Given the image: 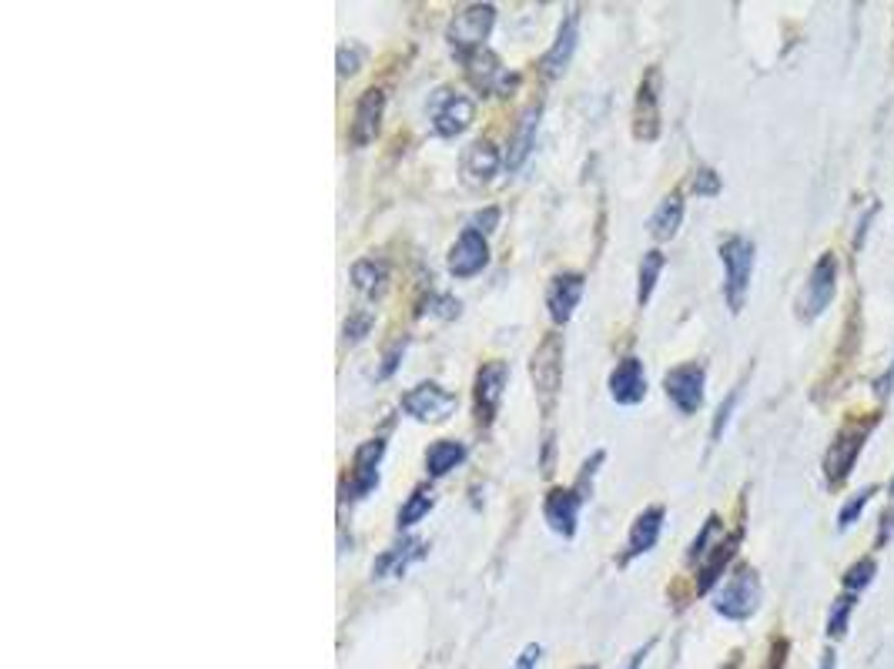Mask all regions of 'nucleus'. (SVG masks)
Here are the masks:
<instances>
[{
    "mask_svg": "<svg viewBox=\"0 0 894 669\" xmlns=\"http://www.w3.org/2000/svg\"><path fill=\"white\" fill-rule=\"evenodd\" d=\"M891 535H894V509L887 505V509L881 512V519H877V539H874V549H884V545L891 542Z\"/></svg>",
    "mask_w": 894,
    "mask_h": 669,
    "instance_id": "nucleus-42",
    "label": "nucleus"
},
{
    "mask_svg": "<svg viewBox=\"0 0 894 669\" xmlns=\"http://www.w3.org/2000/svg\"><path fill=\"white\" fill-rule=\"evenodd\" d=\"M817 669H837V656H834L831 649H824V652H821V666H817Z\"/></svg>",
    "mask_w": 894,
    "mask_h": 669,
    "instance_id": "nucleus-46",
    "label": "nucleus"
},
{
    "mask_svg": "<svg viewBox=\"0 0 894 669\" xmlns=\"http://www.w3.org/2000/svg\"><path fill=\"white\" fill-rule=\"evenodd\" d=\"M563 355H567L563 335L550 332V335H543V342L537 345V352L530 358V378H533V388L543 399L547 412H550V405L560 392V382H563Z\"/></svg>",
    "mask_w": 894,
    "mask_h": 669,
    "instance_id": "nucleus-6",
    "label": "nucleus"
},
{
    "mask_svg": "<svg viewBox=\"0 0 894 669\" xmlns=\"http://www.w3.org/2000/svg\"><path fill=\"white\" fill-rule=\"evenodd\" d=\"M456 405H460L456 392L442 388L435 382H422V385H415V388H409L402 395V412L412 415L415 422H432V425L450 419L456 412Z\"/></svg>",
    "mask_w": 894,
    "mask_h": 669,
    "instance_id": "nucleus-10",
    "label": "nucleus"
},
{
    "mask_svg": "<svg viewBox=\"0 0 894 669\" xmlns=\"http://www.w3.org/2000/svg\"><path fill=\"white\" fill-rule=\"evenodd\" d=\"M493 24H497V8L493 4H470L450 21V28H445V41H450V48L463 61L466 55L487 48V38L493 35Z\"/></svg>",
    "mask_w": 894,
    "mask_h": 669,
    "instance_id": "nucleus-5",
    "label": "nucleus"
},
{
    "mask_svg": "<svg viewBox=\"0 0 894 669\" xmlns=\"http://www.w3.org/2000/svg\"><path fill=\"white\" fill-rule=\"evenodd\" d=\"M633 138L657 141L660 138V68H650L640 78L633 101Z\"/></svg>",
    "mask_w": 894,
    "mask_h": 669,
    "instance_id": "nucleus-13",
    "label": "nucleus"
},
{
    "mask_svg": "<svg viewBox=\"0 0 894 669\" xmlns=\"http://www.w3.org/2000/svg\"><path fill=\"white\" fill-rule=\"evenodd\" d=\"M580 669H597V666H580Z\"/></svg>",
    "mask_w": 894,
    "mask_h": 669,
    "instance_id": "nucleus-49",
    "label": "nucleus"
},
{
    "mask_svg": "<svg viewBox=\"0 0 894 669\" xmlns=\"http://www.w3.org/2000/svg\"><path fill=\"white\" fill-rule=\"evenodd\" d=\"M577 45H580V11L570 8L567 18L560 21V31H557L553 48H550V51L543 55V61H540V75H543L547 81L560 78V75L570 68V61H573V55H577Z\"/></svg>",
    "mask_w": 894,
    "mask_h": 669,
    "instance_id": "nucleus-17",
    "label": "nucleus"
},
{
    "mask_svg": "<svg viewBox=\"0 0 894 669\" xmlns=\"http://www.w3.org/2000/svg\"><path fill=\"white\" fill-rule=\"evenodd\" d=\"M432 505H435V492H432V485H415L412 495L402 502V509H399V515H395V525H399V529H412L415 522H422V519L432 512Z\"/></svg>",
    "mask_w": 894,
    "mask_h": 669,
    "instance_id": "nucleus-27",
    "label": "nucleus"
},
{
    "mask_svg": "<svg viewBox=\"0 0 894 669\" xmlns=\"http://www.w3.org/2000/svg\"><path fill=\"white\" fill-rule=\"evenodd\" d=\"M510 382V365L503 358H493V362H483L480 372H477V382H473V415H477V425L480 429H490L497 412H500V399H503V388Z\"/></svg>",
    "mask_w": 894,
    "mask_h": 669,
    "instance_id": "nucleus-8",
    "label": "nucleus"
},
{
    "mask_svg": "<svg viewBox=\"0 0 894 669\" xmlns=\"http://www.w3.org/2000/svg\"><path fill=\"white\" fill-rule=\"evenodd\" d=\"M463 68H466V78L477 91L483 95H513L517 85H520V75H510L503 68V61L490 51V48H480L473 55L463 58Z\"/></svg>",
    "mask_w": 894,
    "mask_h": 669,
    "instance_id": "nucleus-11",
    "label": "nucleus"
},
{
    "mask_svg": "<svg viewBox=\"0 0 894 669\" xmlns=\"http://www.w3.org/2000/svg\"><path fill=\"white\" fill-rule=\"evenodd\" d=\"M740 662H744V652L737 649V652H730V659H727V662H724L720 669H740Z\"/></svg>",
    "mask_w": 894,
    "mask_h": 669,
    "instance_id": "nucleus-47",
    "label": "nucleus"
},
{
    "mask_svg": "<svg viewBox=\"0 0 894 669\" xmlns=\"http://www.w3.org/2000/svg\"><path fill=\"white\" fill-rule=\"evenodd\" d=\"M358 65H362V51L355 45H342L338 48V75L352 78V75H358Z\"/></svg>",
    "mask_w": 894,
    "mask_h": 669,
    "instance_id": "nucleus-38",
    "label": "nucleus"
},
{
    "mask_svg": "<svg viewBox=\"0 0 894 669\" xmlns=\"http://www.w3.org/2000/svg\"><path fill=\"white\" fill-rule=\"evenodd\" d=\"M680 222H684V195L680 191H670L657 205V211L650 215V235L657 242H670L680 232Z\"/></svg>",
    "mask_w": 894,
    "mask_h": 669,
    "instance_id": "nucleus-26",
    "label": "nucleus"
},
{
    "mask_svg": "<svg viewBox=\"0 0 894 669\" xmlns=\"http://www.w3.org/2000/svg\"><path fill=\"white\" fill-rule=\"evenodd\" d=\"M837 278H841V262L834 252H824L814 262V268L797 295V318L800 322H814L831 308V302L837 298Z\"/></svg>",
    "mask_w": 894,
    "mask_h": 669,
    "instance_id": "nucleus-4",
    "label": "nucleus"
},
{
    "mask_svg": "<svg viewBox=\"0 0 894 669\" xmlns=\"http://www.w3.org/2000/svg\"><path fill=\"white\" fill-rule=\"evenodd\" d=\"M664 519H667V509L664 505H650V509H644L637 519H633V525H630V532H627V542H623V552H620V565H630L633 559H640V555H647L654 545H657V539H660V532H664Z\"/></svg>",
    "mask_w": 894,
    "mask_h": 669,
    "instance_id": "nucleus-19",
    "label": "nucleus"
},
{
    "mask_svg": "<svg viewBox=\"0 0 894 669\" xmlns=\"http://www.w3.org/2000/svg\"><path fill=\"white\" fill-rule=\"evenodd\" d=\"M429 115H432V131L439 138H460L473 128L477 121V101L460 95V91H450V88H439L432 95V105H429Z\"/></svg>",
    "mask_w": 894,
    "mask_h": 669,
    "instance_id": "nucleus-7",
    "label": "nucleus"
},
{
    "mask_svg": "<svg viewBox=\"0 0 894 669\" xmlns=\"http://www.w3.org/2000/svg\"><path fill=\"white\" fill-rule=\"evenodd\" d=\"M754 262H757V248L750 238L744 235H727L720 242V265H724V298L727 308L737 315L747 302L750 292V275H754Z\"/></svg>",
    "mask_w": 894,
    "mask_h": 669,
    "instance_id": "nucleus-1",
    "label": "nucleus"
},
{
    "mask_svg": "<svg viewBox=\"0 0 894 669\" xmlns=\"http://www.w3.org/2000/svg\"><path fill=\"white\" fill-rule=\"evenodd\" d=\"M724 529V522H720V515L717 512H710L707 515V522H704V529L697 532V539L690 542V552H687V562H704V555L710 552V542H714V535Z\"/></svg>",
    "mask_w": 894,
    "mask_h": 669,
    "instance_id": "nucleus-32",
    "label": "nucleus"
},
{
    "mask_svg": "<svg viewBox=\"0 0 894 669\" xmlns=\"http://www.w3.org/2000/svg\"><path fill=\"white\" fill-rule=\"evenodd\" d=\"M540 659H543V646H540V642H530V646H523V652L517 656V666H513V669H537Z\"/></svg>",
    "mask_w": 894,
    "mask_h": 669,
    "instance_id": "nucleus-43",
    "label": "nucleus"
},
{
    "mask_svg": "<svg viewBox=\"0 0 894 669\" xmlns=\"http://www.w3.org/2000/svg\"><path fill=\"white\" fill-rule=\"evenodd\" d=\"M737 399H740V385L724 399V405L717 409V419H714V429H710V442H720V435H724V429H727V422H730V415H734V409H737Z\"/></svg>",
    "mask_w": 894,
    "mask_h": 669,
    "instance_id": "nucleus-34",
    "label": "nucleus"
},
{
    "mask_svg": "<svg viewBox=\"0 0 894 669\" xmlns=\"http://www.w3.org/2000/svg\"><path fill=\"white\" fill-rule=\"evenodd\" d=\"M857 606V596L854 592H844L834 599L831 612H827V639H844L847 636V622H851V612Z\"/></svg>",
    "mask_w": 894,
    "mask_h": 669,
    "instance_id": "nucleus-30",
    "label": "nucleus"
},
{
    "mask_svg": "<svg viewBox=\"0 0 894 669\" xmlns=\"http://www.w3.org/2000/svg\"><path fill=\"white\" fill-rule=\"evenodd\" d=\"M540 118H543V108H540L537 101L520 115L517 131H513V138H510V148H507V155H503V168H507V171H520V168L527 165V158L533 155V148H537V131H540Z\"/></svg>",
    "mask_w": 894,
    "mask_h": 669,
    "instance_id": "nucleus-22",
    "label": "nucleus"
},
{
    "mask_svg": "<svg viewBox=\"0 0 894 669\" xmlns=\"http://www.w3.org/2000/svg\"><path fill=\"white\" fill-rule=\"evenodd\" d=\"M466 462V445L456 442V439H439L425 449V472L432 479H442V475H450L456 465Z\"/></svg>",
    "mask_w": 894,
    "mask_h": 669,
    "instance_id": "nucleus-25",
    "label": "nucleus"
},
{
    "mask_svg": "<svg viewBox=\"0 0 894 669\" xmlns=\"http://www.w3.org/2000/svg\"><path fill=\"white\" fill-rule=\"evenodd\" d=\"M694 191L704 195V198L720 195V175H717L714 168H697V175H694Z\"/></svg>",
    "mask_w": 894,
    "mask_h": 669,
    "instance_id": "nucleus-36",
    "label": "nucleus"
},
{
    "mask_svg": "<svg viewBox=\"0 0 894 669\" xmlns=\"http://www.w3.org/2000/svg\"><path fill=\"white\" fill-rule=\"evenodd\" d=\"M891 385H894V368H887V372H884V378H877V385H874V388H877V395L884 399V395L891 392Z\"/></svg>",
    "mask_w": 894,
    "mask_h": 669,
    "instance_id": "nucleus-45",
    "label": "nucleus"
},
{
    "mask_svg": "<svg viewBox=\"0 0 894 669\" xmlns=\"http://www.w3.org/2000/svg\"><path fill=\"white\" fill-rule=\"evenodd\" d=\"M664 265H667V258H664L660 248H650V252L644 255L640 272H637V305H640V308L650 302V295H654V288H657V278H660V272H664Z\"/></svg>",
    "mask_w": 894,
    "mask_h": 669,
    "instance_id": "nucleus-28",
    "label": "nucleus"
},
{
    "mask_svg": "<svg viewBox=\"0 0 894 669\" xmlns=\"http://www.w3.org/2000/svg\"><path fill=\"white\" fill-rule=\"evenodd\" d=\"M385 455V439H369L355 449L352 465H348V482H345V502H358L365 499L375 485H379V465Z\"/></svg>",
    "mask_w": 894,
    "mask_h": 669,
    "instance_id": "nucleus-12",
    "label": "nucleus"
},
{
    "mask_svg": "<svg viewBox=\"0 0 894 669\" xmlns=\"http://www.w3.org/2000/svg\"><path fill=\"white\" fill-rule=\"evenodd\" d=\"M385 278H389V268H385V262H379V258H358L355 265H352V285L358 288V292H379L382 285H385Z\"/></svg>",
    "mask_w": 894,
    "mask_h": 669,
    "instance_id": "nucleus-29",
    "label": "nucleus"
},
{
    "mask_svg": "<svg viewBox=\"0 0 894 669\" xmlns=\"http://www.w3.org/2000/svg\"><path fill=\"white\" fill-rule=\"evenodd\" d=\"M877 492V485H867V489H861L857 495H851L847 502H844V509L837 512V529L844 532V529H851L857 519H861V512H864V505L871 502V495Z\"/></svg>",
    "mask_w": 894,
    "mask_h": 669,
    "instance_id": "nucleus-33",
    "label": "nucleus"
},
{
    "mask_svg": "<svg viewBox=\"0 0 894 669\" xmlns=\"http://www.w3.org/2000/svg\"><path fill=\"white\" fill-rule=\"evenodd\" d=\"M887 492H891V499H894V475H891V485H887Z\"/></svg>",
    "mask_w": 894,
    "mask_h": 669,
    "instance_id": "nucleus-48",
    "label": "nucleus"
},
{
    "mask_svg": "<svg viewBox=\"0 0 894 669\" xmlns=\"http://www.w3.org/2000/svg\"><path fill=\"white\" fill-rule=\"evenodd\" d=\"M760 609V575L754 565H737L734 572H727L724 586L714 596V612L730 619V622H744Z\"/></svg>",
    "mask_w": 894,
    "mask_h": 669,
    "instance_id": "nucleus-3",
    "label": "nucleus"
},
{
    "mask_svg": "<svg viewBox=\"0 0 894 669\" xmlns=\"http://www.w3.org/2000/svg\"><path fill=\"white\" fill-rule=\"evenodd\" d=\"M654 646H657V639H650L647 646H640V649H637V652L630 656V662H627V669H640V666H644V659L650 656V649H654Z\"/></svg>",
    "mask_w": 894,
    "mask_h": 669,
    "instance_id": "nucleus-44",
    "label": "nucleus"
},
{
    "mask_svg": "<svg viewBox=\"0 0 894 669\" xmlns=\"http://www.w3.org/2000/svg\"><path fill=\"white\" fill-rule=\"evenodd\" d=\"M382 115H385V91H382V88H369V91H362L358 101H355V108H352L348 141H352L355 148L372 145L375 135H379Z\"/></svg>",
    "mask_w": 894,
    "mask_h": 669,
    "instance_id": "nucleus-16",
    "label": "nucleus"
},
{
    "mask_svg": "<svg viewBox=\"0 0 894 669\" xmlns=\"http://www.w3.org/2000/svg\"><path fill=\"white\" fill-rule=\"evenodd\" d=\"M583 288H587V278L580 272H560L550 278L547 285V312L553 318V325H567L583 298Z\"/></svg>",
    "mask_w": 894,
    "mask_h": 669,
    "instance_id": "nucleus-20",
    "label": "nucleus"
},
{
    "mask_svg": "<svg viewBox=\"0 0 894 669\" xmlns=\"http://www.w3.org/2000/svg\"><path fill=\"white\" fill-rule=\"evenodd\" d=\"M425 555V542H419V539H405L402 545H392V549H385L379 559H375V565H372V575L375 579H385V575H402L415 559H422Z\"/></svg>",
    "mask_w": 894,
    "mask_h": 669,
    "instance_id": "nucleus-24",
    "label": "nucleus"
},
{
    "mask_svg": "<svg viewBox=\"0 0 894 669\" xmlns=\"http://www.w3.org/2000/svg\"><path fill=\"white\" fill-rule=\"evenodd\" d=\"M583 495L570 485V489H563V485H553L550 492H547V499H543V519H547V525L557 532V535H563V539H573L577 535V522H580V509H583Z\"/></svg>",
    "mask_w": 894,
    "mask_h": 669,
    "instance_id": "nucleus-15",
    "label": "nucleus"
},
{
    "mask_svg": "<svg viewBox=\"0 0 894 669\" xmlns=\"http://www.w3.org/2000/svg\"><path fill=\"white\" fill-rule=\"evenodd\" d=\"M369 328H372V315L369 312H355V315H348V322H345V342H362L365 335H369Z\"/></svg>",
    "mask_w": 894,
    "mask_h": 669,
    "instance_id": "nucleus-37",
    "label": "nucleus"
},
{
    "mask_svg": "<svg viewBox=\"0 0 894 669\" xmlns=\"http://www.w3.org/2000/svg\"><path fill=\"white\" fill-rule=\"evenodd\" d=\"M787 662V639L784 636H774L770 639V652H767V662L760 669H784Z\"/></svg>",
    "mask_w": 894,
    "mask_h": 669,
    "instance_id": "nucleus-41",
    "label": "nucleus"
},
{
    "mask_svg": "<svg viewBox=\"0 0 894 669\" xmlns=\"http://www.w3.org/2000/svg\"><path fill=\"white\" fill-rule=\"evenodd\" d=\"M664 392L680 415H694L707 395V368L700 362H684L664 375Z\"/></svg>",
    "mask_w": 894,
    "mask_h": 669,
    "instance_id": "nucleus-9",
    "label": "nucleus"
},
{
    "mask_svg": "<svg viewBox=\"0 0 894 669\" xmlns=\"http://www.w3.org/2000/svg\"><path fill=\"white\" fill-rule=\"evenodd\" d=\"M500 168H503V155L490 138H480L463 151V181L470 188H487Z\"/></svg>",
    "mask_w": 894,
    "mask_h": 669,
    "instance_id": "nucleus-21",
    "label": "nucleus"
},
{
    "mask_svg": "<svg viewBox=\"0 0 894 669\" xmlns=\"http://www.w3.org/2000/svg\"><path fill=\"white\" fill-rule=\"evenodd\" d=\"M490 265V242L477 228H463L456 245L450 248V275L453 278H477Z\"/></svg>",
    "mask_w": 894,
    "mask_h": 669,
    "instance_id": "nucleus-14",
    "label": "nucleus"
},
{
    "mask_svg": "<svg viewBox=\"0 0 894 669\" xmlns=\"http://www.w3.org/2000/svg\"><path fill=\"white\" fill-rule=\"evenodd\" d=\"M497 225H500V208H483V211H477L473 215V222H470V228H477V232H483V235H490V232H497Z\"/></svg>",
    "mask_w": 894,
    "mask_h": 669,
    "instance_id": "nucleus-40",
    "label": "nucleus"
},
{
    "mask_svg": "<svg viewBox=\"0 0 894 669\" xmlns=\"http://www.w3.org/2000/svg\"><path fill=\"white\" fill-rule=\"evenodd\" d=\"M740 539H744V529H737L734 535H727V539H720L707 555H704V562H700V569H697V592L704 596V592H710L717 582H720V575L727 572V565H730V559L737 555V545H740Z\"/></svg>",
    "mask_w": 894,
    "mask_h": 669,
    "instance_id": "nucleus-23",
    "label": "nucleus"
},
{
    "mask_svg": "<svg viewBox=\"0 0 894 669\" xmlns=\"http://www.w3.org/2000/svg\"><path fill=\"white\" fill-rule=\"evenodd\" d=\"M402 352H405V338H399L395 345H389V348H385V355H382V368L375 372V378H389V375L399 368V358H402Z\"/></svg>",
    "mask_w": 894,
    "mask_h": 669,
    "instance_id": "nucleus-39",
    "label": "nucleus"
},
{
    "mask_svg": "<svg viewBox=\"0 0 894 669\" xmlns=\"http://www.w3.org/2000/svg\"><path fill=\"white\" fill-rule=\"evenodd\" d=\"M607 388H610V399L623 409H633L647 399V372H644V362L637 355H627L617 362V368L610 372L607 378Z\"/></svg>",
    "mask_w": 894,
    "mask_h": 669,
    "instance_id": "nucleus-18",
    "label": "nucleus"
},
{
    "mask_svg": "<svg viewBox=\"0 0 894 669\" xmlns=\"http://www.w3.org/2000/svg\"><path fill=\"white\" fill-rule=\"evenodd\" d=\"M874 572H877V562H874V555H864V559H857L844 575H841V586H844V592H854V596H861L871 582H874Z\"/></svg>",
    "mask_w": 894,
    "mask_h": 669,
    "instance_id": "nucleus-31",
    "label": "nucleus"
},
{
    "mask_svg": "<svg viewBox=\"0 0 894 669\" xmlns=\"http://www.w3.org/2000/svg\"><path fill=\"white\" fill-rule=\"evenodd\" d=\"M425 308H429V315H439V318H456L460 315V298H453V295H432L429 302H425Z\"/></svg>",
    "mask_w": 894,
    "mask_h": 669,
    "instance_id": "nucleus-35",
    "label": "nucleus"
},
{
    "mask_svg": "<svg viewBox=\"0 0 894 669\" xmlns=\"http://www.w3.org/2000/svg\"><path fill=\"white\" fill-rule=\"evenodd\" d=\"M874 422H877V415H871L867 422H864V419H851V422L834 435V442H831V449H827V455H824V479H827V489H841V485L851 479L854 462H857V455H861V449H864V442H867Z\"/></svg>",
    "mask_w": 894,
    "mask_h": 669,
    "instance_id": "nucleus-2",
    "label": "nucleus"
}]
</instances>
